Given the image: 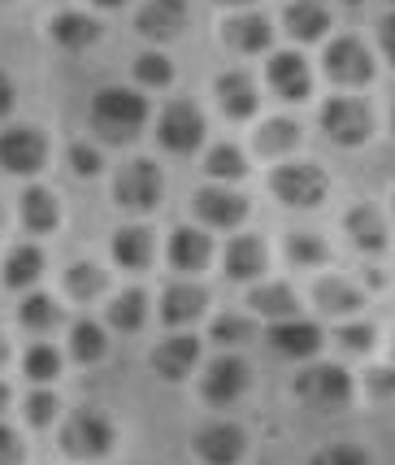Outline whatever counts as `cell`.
<instances>
[{"label":"cell","mask_w":395,"mask_h":465,"mask_svg":"<svg viewBox=\"0 0 395 465\" xmlns=\"http://www.w3.org/2000/svg\"><path fill=\"white\" fill-rule=\"evenodd\" d=\"M321 131L339 148H360L374 135V114L360 96H335V101L321 104Z\"/></svg>","instance_id":"cell-4"},{"label":"cell","mask_w":395,"mask_h":465,"mask_svg":"<svg viewBox=\"0 0 395 465\" xmlns=\"http://www.w3.org/2000/svg\"><path fill=\"white\" fill-rule=\"evenodd\" d=\"M248 387H252L248 361H243V357H218V361H209L204 379H200V396H204L209 405H231Z\"/></svg>","instance_id":"cell-11"},{"label":"cell","mask_w":395,"mask_h":465,"mask_svg":"<svg viewBox=\"0 0 395 465\" xmlns=\"http://www.w3.org/2000/svg\"><path fill=\"white\" fill-rule=\"evenodd\" d=\"M204 170H209V179H243L248 174V157L239 153L235 143H218V148H209V157H204Z\"/></svg>","instance_id":"cell-36"},{"label":"cell","mask_w":395,"mask_h":465,"mask_svg":"<svg viewBox=\"0 0 395 465\" xmlns=\"http://www.w3.org/2000/svg\"><path fill=\"white\" fill-rule=\"evenodd\" d=\"M9 361V340H5V335H0V365Z\"/></svg>","instance_id":"cell-48"},{"label":"cell","mask_w":395,"mask_h":465,"mask_svg":"<svg viewBox=\"0 0 395 465\" xmlns=\"http://www.w3.org/2000/svg\"><path fill=\"white\" fill-rule=\"evenodd\" d=\"M296 143H300V122H291V118H270V122H261L257 148L265 153V157H287V153H291Z\"/></svg>","instance_id":"cell-31"},{"label":"cell","mask_w":395,"mask_h":465,"mask_svg":"<svg viewBox=\"0 0 395 465\" xmlns=\"http://www.w3.org/2000/svg\"><path fill=\"white\" fill-rule=\"evenodd\" d=\"M109 322L118 326V331H139V326L148 322V296H143V287H126L118 301L109 304Z\"/></svg>","instance_id":"cell-34"},{"label":"cell","mask_w":395,"mask_h":465,"mask_svg":"<svg viewBox=\"0 0 395 465\" xmlns=\"http://www.w3.org/2000/svg\"><path fill=\"white\" fill-rule=\"evenodd\" d=\"M270 265V252H265V240L261 235H235L231 248H226V279L231 283H252L265 274Z\"/></svg>","instance_id":"cell-17"},{"label":"cell","mask_w":395,"mask_h":465,"mask_svg":"<svg viewBox=\"0 0 395 465\" xmlns=\"http://www.w3.org/2000/svg\"><path fill=\"white\" fill-rule=\"evenodd\" d=\"M270 344H274V352L300 361V357H313L321 348V331H317V322H304V318H282V322L270 326Z\"/></svg>","instance_id":"cell-20"},{"label":"cell","mask_w":395,"mask_h":465,"mask_svg":"<svg viewBox=\"0 0 395 465\" xmlns=\"http://www.w3.org/2000/svg\"><path fill=\"white\" fill-rule=\"evenodd\" d=\"M391 348H395V344H391Z\"/></svg>","instance_id":"cell-55"},{"label":"cell","mask_w":395,"mask_h":465,"mask_svg":"<svg viewBox=\"0 0 395 465\" xmlns=\"http://www.w3.org/2000/svg\"><path fill=\"white\" fill-rule=\"evenodd\" d=\"M118 444V430L114 422L96 413V409H74L65 422H61V452L74 457V461H96V457H109Z\"/></svg>","instance_id":"cell-2"},{"label":"cell","mask_w":395,"mask_h":465,"mask_svg":"<svg viewBox=\"0 0 395 465\" xmlns=\"http://www.w3.org/2000/svg\"><path fill=\"white\" fill-rule=\"evenodd\" d=\"M335 340H339V348H343V352H374L378 331H374V326H365V322H343L335 331Z\"/></svg>","instance_id":"cell-41"},{"label":"cell","mask_w":395,"mask_h":465,"mask_svg":"<svg viewBox=\"0 0 395 465\" xmlns=\"http://www.w3.org/2000/svg\"><path fill=\"white\" fill-rule=\"evenodd\" d=\"M22 457H26V448H22L18 430L0 422V465H22Z\"/></svg>","instance_id":"cell-45"},{"label":"cell","mask_w":395,"mask_h":465,"mask_svg":"<svg viewBox=\"0 0 395 465\" xmlns=\"http://www.w3.org/2000/svg\"><path fill=\"white\" fill-rule=\"evenodd\" d=\"M22 370H26V379L31 383H48V379H57L61 370V357L53 344H31L26 348V357H22Z\"/></svg>","instance_id":"cell-37"},{"label":"cell","mask_w":395,"mask_h":465,"mask_svg":"<svg viewBox=\"0 0 395 465\" xmlns=\"http://www.w3.org/2000/svg\"><path fill=\"white\" fill-rule=\"evenodd\" d=\"M157 140H161V148L174 153V157L196 153L200 140H204V114H200L192 101H170L157 118Z\"/></svg>","instance_id":"cell-6"},{"label":"cell","mask_w":395,"mask_h":465,"mask_svg":"<svg viewBox=\"0 0 395 465\" xmlns=\"http://www.w3.org/2000/svg\"><path fill=\"white\" fill-rule=\"evenodd\" d=\"M296 396L317 413H339L352 401V374L335 361H317L296 374Z\"/></svg>","instance_id":"cell-3"},{"label":"cell","mask_w":395,"mask_h":465,"mask_svg":"<svg viewBox=\"0 0 395 465\" xmlns=\"http://www.w3.org/2000/svg\"><path fill=\"white\" fill-rule=\"evenodd\" d=\"M44 274V252L35 243H22L9 252V262H5V283L9 287H35Z\"/></svg>","instance_id":"cell-29"},{"label":"cell","mask_w":395,"mask_h":465,"mask_svg":"<svg viewBox=\"0 0 395 465\" xmlns=\"http://www.w3.org/2000/svg\"><path fill=\"white\" fill-rule=\"evenodd\" d=\"M5 405H9V387L0 383V413H5Z\"/></svg>","instance_id":"cell-49"},{"label":"cell","mask_w":395,"mask_h":465,"mask_svg":"<svg viewBox=\"0 0 395 465\" xmlns=\"http://www.w3.org/2000/svg\"><path fill=\"white\" fill-rule=\"evenodd\" d=\"M187 0H148L143 9L135 14V31L139 35H148V40H178L183 35V26H187Z\"/></svg>","instance_id":"cell-13"},{"label":"cell","mask_w":395,"mask_h":465,"mask_svg":"<svg viewBox=\"0 0 395 465\" xmlns=\"http://www.w3.org/2000/svg\"><path fill=\"white\" fill-rule=\"evenodd\" d=\"M114 257L126 270H148L153 257H157V243H153V231L148 226H122L114 235Z\"/></svg>","instance_id":"cell-27"},{"label":"cell","mask_w":395,"mask_h":465,"mask_svg":"<svg viewBox=\"0 0 395 465\" xmlns=\"http://www.w3.org/2000/svg\"><path fill=\"white\" fill-rule=\"evenodd\" d=\"M265 79H270V87L282 101H304L309 87H313V70H309V61L300 53H274L270 65H265Z\"/></svg>","instance_id":"cell-16"},{"label":"cell","mask_w":395,"mask_h":465,"mask_svg":"<svg viewBox=\"0 0 395 465\" xmlns=\"http://www.w3.org/2000/svg\"><path fill=\"white\" fill-rule=\"evenodd\" d=\"M0 165L9 174H40L48 165V135L40 126H9L0 135Z\"/></svg>","instance_id":"cell-8"},{"label":"cell","mask_w":395,"mask_h":465,"mask_svg":"<svg viewBox=\"0 0 395 465\" xmlns=\"http://www.w3.org/2000/svg\"><path fill=\"white\" fill-rule=\"evenodd\" d=\"M218 101H222V109H226V118H235V122H243V118H252L261 109V96H257V79L248 74V70H226L218 79Z\"/></svg>","instance_id":"cell-18"},{"label":"cell","mask_w":395,"mask_h":465,"mask_svg":"<svg viewBox=\"0 0 395 465\" xmlns=\"http://www.w3.org/2000/svg\"><path fill=\"white\" fill-rule=\"evenodd\" d=\"M114 201H118L122 209H157V201H161V170H157V162L135 157V162L122 165L118 179H114Z\"/></svg>","instance_id":"cell-9"},{"label":"cell","mask_w":395,"mask_h":465,"mask_svg":"<svg viewBox=\"0 0 395 465\" xmlns=\"http://www.w3.org/2000/svg\"><path fill=\"white\" fill-rule=\"evenodd\" d=\"M326 74L339 83V87H365V83L374 79V53L365 48V40H356V35H339V40L326 44Z\"/></svg>","instance_id":"cell-7"},{"label":"cell","mask_w":395,"mask_h":465,"mask_svg":"<svg viewBox=\"0 0 395 465\" xmlns=\"http://www.w3.org/2000/svg\"><path fill=\"white\" fill-rule=\"evenodd\" d=\"M365 391L370 401H395V365H378L365 374Z\"/></svg>","instance_id":"cell-44"},{"label":"cell","mask_w":395,"mask_h":465,"mask_svg":"<svg viewBox=\"0 0 395 465\" xmlns=\"http://www.w3.org/2000/svg\"><path fill=\"white\" fill-rule=\"evenodd\" d=\"M348 5H360V0H348Z\"/></svg>","instance_id":"cell-54"},{"label":"cell","mask_w":395,"mask_h":465,"mask_svg":"<svg viewBox=\"0 0 395 465\" xmlns=\"http://www.w3.org/2000/svg\"><path fill=\"white\" fill-rule=\"evenodd\" d=\"M287 257L300 270H321V265L331 262V243L321 240V235H313V231H291L287 235Z\"/></svg>","instance_id":"cell-32"},{"label":"cell","mask_w":395,"mask_h":465,"mask_svg":"<svg viewBox=\"0 0 395 465\" xmlns=\"http://www.w3.org/2000/svg\"><path fill=\"white\" fill-rule=\"evenodd\" d=\"M209 304V292L200 283H170L161 292V322L165 326H187L196 322Z\"/></svg>","instance_id":"cell-19"},{"label":"cell","mask_w":395,"mask_h":465,"mask_svg":"<svg viewBox=\"0 0 395 465\" xmlns=\"http://www.w3.org/2000/svg\"><path fill=\"white\" fill-rule=\"evenodd\" d=\"M282 26H287L300 44L321 40V35L331 31V5H326V0H296V5H287Z\"/></svg>","instance_id":"cell-22"},{"label":"cell","mask_w":395,"mask_h":465,"mask_svg":"<svg viewBox=\"0 0 395 465\" xmlns=\"http://www.w3.org/2000/svg\"><path fill=\"white\" fill-rule=\"evenodd\" d=\"M343 231L352 235V243L360 248V252H382L387 243H391V226H387V218H382V209L370 201L352 204L348 213H343Z\"/></svg>","instance_id":"cell-14"},{"label":"cell","mask_w":395,"mask_h":465,"mask_svg":"<svg viewBox=\"0 0 395 465\" xmlns=\"http://www.w3.org/2000/svg\"><path fill=\"white\" fill-rule=\"evenodd\" d=\"M87 118H92V131L100 140L131 143L143 131V122H148V101L139 92H131V87H100L92 96Z\"/></svg>","instance_id":"cell-1"},{"label":"cell","mask_w":395,"mask_h":465,"mask_svg":"<svg viewBox=\"0 0 395 465\" xmlns=\"http://www.w3.org/2000/svg\"><path fill=\"white\" fill-rule=\"evenodd\" d=\"M192 452L204 465H239L248 452V435L235 422H209L192 435Z\"/></svg>","instance_id":"cell-10"},{"label":"cell","mask_w":395,"mask_h":465,"mask_svg":"<svg viewBox=\"0 0 395 465\" xmlns=\"http://www.w3.org/2000/svg\"><path fill=\"white\" fill-rule=\"evenodd\" d=\"M57 409H61V401L53 391H31V396H26V422L40 430V426H48L57 418Z\"/></svg>","instance_id":"cell-42"},{"label":"cell","mask_w":395,"mask_h":465,"mask_svg":"<svg viewBox=\"0 0 395 465\" xmlns=\"http://www.w3.org/2000/svg\"><path fill=\"white\" fill-rule=\"evenodd\" d=\"M391 131H395V109H391Z\"/></svg>","instance_id":"cell-52"},{"label":"cell","mask_w":395,"mask_h":465,"mask_svg":"<svg viewBox=\"0 0 395 465\" xmlns=\"http://www.w3.org/2000/svg\"><path fill=\"white\" fill-rule=\"evenodd\" d=\"M70 352H74V361H83V365H92V361H100L104 352H109V340H104V326L100 322H74L70 326Z\"/></svg>","instance_id":"cell-33"},{"label":"cell","mask_w":395,"mask_h":465,"mask_svg":"<svg viewBox=\"0 0 395 465\" xmlns=\"http://www.w3.org/2000/svg\"><path fill=\"white\" fill-rule=\"evenodd\" d=\"M57 223H61L57 196L48 187H26L22 192V226L31 235H48V231H57Z\"/></svg>","instance_id":"cell-26"},{"label":"cell","mask_w":395,"mask_h":465,"mask_svg":"<svg viewBox=\"0 0 395 465\" xmlns=\"http://www.w3.org/2000/svg\"><path fill=\"white\" fill-rule=\"evenodd\" d=\"M135 79H139V87H165V83L174 79V61L165 57V53H139Z\"/></svg>","instance_id":"cell-38"},{"label":"cell","mask_w":395,"mask_h":465,"mask_svg":"<svg viewBox=\"0 0 395 465\" xmlns=\"http://www.w3.org/2000/svg\"><path fill=\"white\" fill-rule=\"evenodd\" d=\"M70 165H74V174H83V179H92V174H100V165H104V157H100V148H92V143H70Z\"/></svg>","instance_id":"cell-43"},{"label":"cell","mask_w":395,"mask_h":465,"mask_svg":"<svg viewBox=\"0 0 395 465\" xmlns=\"http://www.w3.org/2000/svg\"><path fill=\"white\" fill-rule=\"evenodd\" d=\"M218 344L235 348V344H248L252 335H257V322L252 318H243V313H222L218 322H213V331H209Z\"/></svg>","instance_id":"cell-39"},{"label":"cell","mask_w":395,"mask_h":465,"mask_svg":"<svg viewBox=\"0 0 395 465\" xmlns=\"http://www.w3.org/2000/svg\"><path fill=\"white\" fill-rule=\"evenodd\" d=\"M65 292L74 296V301H96L100 292L109 287V270L104 265H96V262H79V265H70L65 270Z\"/></svg>","instance_id":"cell-30"},{"label":"cell","mask_w":395,"mask_h":465,"mask_svg":"<svg viewBox=\"0 0 395 465\" xmlns=\"http://www.w3.org/2000/svg\"><path fill=\"white\" fill-rule=\"evenodd\" d=\"M270 192L282 204H291V209H317L326 201V192H331V179L309 162H291V165H278L270 174Z\"/></svg>","instance_id":"cell-5"},{"label":"cell","mask_w":395,"mask_h":465,"mask_svg":"<svg viewBox=\"0 0 395 465\" xmlns=\"http://www.w3.org/2000/svg\"><path fill=\"white\" fill-rule=\"evenodd\" d=\"M96 5H104V9H118V5H126V0H96Z\"/></svg>","instance_id":"cell-50"},{"label":"cell","mask_w":395,"mask_h":465,"mask_svg":"<svg viewBox=\"0 0 395 465\" xmlns=\"http://www.w3.org/2000/svg\"><path fill=\"white\" fill-rule=\"evenodd\" d=\"M248 304H252V313H261V318H274V322H282V318H296L300 313V301L296 292L287 283H261L248 292Z\"/></svg>","instance_id":"cell-28"},{"label":"cell","mask_w":395,"mask_h":465,"mask_svg":"<svg viewBox=\"0 0 395 465\" xmlns=\"http://www.w3.org/2000/svg\"><path fill=\"white\" fill-rule=\"evenodd\" d=\"M309 465H370V452L360 444H326L309 457Z\"/></svg>","instance_id":"cell-40"},{"label":"cell","mask_w":395,"mask_h":465,"mask_svg":"<svg viewBox=\"0 0 395 465\" xmlns=\"http://www.w3.org/2000/svg\"><path fill=\"white\" fill-rule=\"evenodd\" d=\"M0 223H5V209H0Z\"/></svg>","instance_id":"cell-53"},{"label":"cell","mask_w":395,"mask_h":465,"mask_svg":"<svg viewBox=\"0 0 395 465\" xmlns=\"http://www.w3.org/2000/svg\"><path fill=\"white\" fill-rule=\"evenodd\" d=\"M218 5H252V0H218Z\"/></svg>","instance_id":"cell-51"},{"label":"cell","mask_w":395,"mask_h":465,"mask_svg":"<svg viewBox=\"0 0 395 465\" xmlns=\"http://www.w3.org/2000/svg\"><path fill=\"white\" fill-rule=\"evenodd\" d=\"M18 322L26 326V331H35V335H44V331H53V326L61 322V304L53 301V296H44V292H35V296H26V301H22Z\"/></svg>","instance_id":"cell-35"},{"label":"cell","mask_w":395,"mask_h":465,"mask_svg":"<svg viewBox=\"0 0 395 465\" xmlns=\"http://www.w3.org/2000/svg\"><path fill=\"white\" fill-rule=\"evenodd\" d=\"M313 304L326 313V318H352L356 309L365 304V296H360V287H352L348 279L326 274V279H317L313 283Z\"/></svg>","instance_id":"cell-23"},{"label":"cell","mask_w":395,"mask_h":465,"mask_svg":"<svg viewBox=\"0 0 395 465\" xmlns=\"http://www.w3.org/2000/svg\"><path fill=\"white\" fill-rule=\"evenodd\" d=\"M14 109V83H9V74H0V118Z\"/></svg>","instance_id":"cell-47"},{"label":"cell","mask_w":395,"mask_h":465,"mask_svg":"<svg viewBox=\"0 0 395 465\" xmlns=\"http://www.w3.org/2000/svg\"><path fill=\"white\" fill-rule=\"evenodd\" d=\"M200 361V340L196 335H170L153 348V370H157L165 383H183Z\"/></svg>","instance_id":"cell-15"},{"label":"cell","mask_w":395,"mask_h":465,"mask_svg":"<svg viewBox=\"0 0 395 465\" xmlns=\"http://www.w3.org/2000/svg\"><path fill=\"white\" fill-rule=\"evenodd\" d=\"M48 31H53V40H57L61 48H70V53H83V48H92V44L104 35V26H100L92 14H74V9H61Z\"/></svg>","instance_id":"cell-24"},{"label":"cell","mask_w":395,"mask_h":465,"mask_svg":"<svg viewBox=\"0 0 395 465\" xmlns=\"http://www.w3.org/2000/svg\"><path fill=\"white\" fill-rule=\"evenodd\" d=\"M213 257V240L200 226H178L170 235V265L174 270H204Z\"/></svg>","instance_id":"cell-25"},{"label":"cell","mask_w":395,"mask_h":465,"mask_svg":"<svg viewBox=\"0 0 395 465\" xmlns=\"http://www.w3.org/2000/svg\"><path fill=\"white\" fill-rule=\"evenodd\" d=\"M222 35H226V44L235 48V53H265L270 48V40H274V26H270V18L265 14H235V18H226V26H222Z\"/></svg>","instance_id":"cell-21"},{"label":"cell","mask_w":395,"mask_h":465,"mask_svg":"<svg viewBox=\"0 0 395 465\" xmlns=\"http://www.w3.org/2000/svg\"><path fill=\"white\" fill-rule=\"evenodd\" d=\"M378 44H382V53H387V61L395 65V14H387V18L378 22Z\"/></svg>","instance_id":"cell-46"},{"label":"cell","mask_w":395,"mask_h":465,"mask_svg":"<svg viewBox=\"0 0 395 465\" xmlns=\"http://www.w3.org/2000/svg\"><path fill=\"white\" fill-rule=\"evenodd\" d=\"M192 209H196V218L204 226H239L252 204H248V196H239L231 187H200L192 196Z\"/></svg>","instance_id":"cell-12"}]
</instances>
